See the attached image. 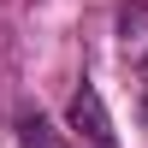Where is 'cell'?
<instances>
[{
    "label": "cell",
    "instance_id": "6da1fadb",
    "mask_svg": "<svg viewBox=\"0 0 148 148\" xmlns=\"http://www.w3.org/2000/svg\"><path fill=\"white\" fill-rule=\"evenodd\" d=\"M71 130H77V142H89V148H119V130H113V119H107L95 83H83V89L71 95Z\"/></svg>",
    "mask_w": 148,
    "mask_h": 148
},
{
    "label": "cell",
    "instance_id": "7a4b0ae2",
    "mask_svg": "<svg viewBox=\"0 0 148 148\" xmlns=\"http://www.w3.org/2000/svg\"><path fill=\"white\" fill-rule=\"evenodd\" d=\"M18 148H65V142H59V130L47 125L42 113H36V119H24V125H18Z\"/></svg>",
    "mask_w": 148,
    "mask_h": 148
},
{
    "label": "cell",
    "instance_id": "3957f363",
    "mask_svg": "<svg viewBox=\"0 0 148 148\" xmlns=\"http://www.w3.org/2000/svg\"><path fill=\"white\" fill-rule=\"evenodd\" d=\"M136 107H142V119H148V59H142V77H136Z\"/></svg>",
    "mask_w": 148,
    "mask_h": 148
}]
</instances>
